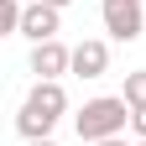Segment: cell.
Masks as SVG:
<instances>
[{"label":"cell","mask_w":146,"mask_h":146,"mask_svg":"<svg viewBox=\"0 0 146 146\" xmlns=\"http://www.w3.org/2000/svg\"><path fill=\"white\" fill-rule=\"evenodd\" d=\"M125 104H131V110H141V104H146V68L125 73Z\"/></svg>","instance_id":"7"},{"label":"cell","mask_w":146,"mask_h":146,"mask_svg":"<svg viewBox=\"0 0 146 146\" xmlns=\"http://www.w3.org/2000/svg\"><path fill=\"white\" fill-rule=\"evenodd\" d=\"M94 146H125V136H110V141H94Z\"/></svg>","instance_id":"10"},{"label":"cell","mask_w":146,"mask_h":146,"mask_svg":"<svg viewBox=\"0 0 146 146\" xmlns=\"http://www.w3.org/2000/svg\"><path fill=\"white\" fill-rule=\"evenodd\" d=\"M26 146H58V141H26Z\"/></svg>","instance_id":"12"},{"label":"cell","mask_w":146,"mask_h":146,"mask_svg":"<svg viewBox=\"0 0 146 146\" xmlns=\"http://www.w3.org/2000/svg\"><path fill=\"white\" fill-rule=\"evenodd\" d=\"M125 125H131V104H125V94H99L89 99L78 115H73V131H78V141H110V136H125Z\"/></svg>","instance_id":"2"},{"label":"cell","mask_w":146,"mask_h":146,"mask_svg":"<svg viewBox=\"0 0 146 146\" xmlns=\"http://www.w3.org/2000/svg\"><path fill=\"white\" fill-rule=\"evenodd\" d=\"M31 73H36V78L73 73V47H63L58 36H52V42H36V47H31Z\"/></svg>","instance_id":"5"},{"label":"cell","mask_w":146,"mask_h":146,"mask_svg":"<svg viewBox=\"0 0 146 146\" xmlns=\"http://www.w3.org/2000/svg\"><path fill=\"white\" fill-rule=\"evenodd\" d=\"M63 110H68L63 84H58V78H36V89L26 94L21 115H16V131H21L26 141H47V136H52V125L63 120Z\"/></svg>","instance_id":"1"},{"label":"cell","mask_w":146,"mask_h":146,"mask_svg":"<svg viewBox=\"0 0 146 146\" xmlns=\"http://www.w3.org/2000/svg\"><path fill=\"white\" fill-rule=\"evenodd\" d=\"M21 16H26L21 0H0V31H21Z\"/></svg>","instance_id":"8"},{"label":"cell","mask_w":146,"mask_h":146,"mask_svg":"<svg viewBox=\"0 0 146 146\" xmlns=\"http://www.w3.org/2000/svg\"><path fill=\"white\" fill-rule=\"evenodd\" d=\"M131 131L146 141V104H141V110H131Z\"/></svg>","instance_id":"9"},{"label":"cell","mask_w":146,"mask_h":146,"mask_svg":"<svg viewBox=\"0 0 146 146\" xmlns=\"http://www.w3.org/2000/svg\"><path fill=\"white\" fill-rule=\"evenodd\" d=\"M141 146H146V141H141Z\"/></svg>","instance_id":"13"},{"label":"cell","mask_w":146,"mask_h":146,"mask_svg":"<svg viewBox=\"0 0 146 146\" xmlns=\"http://www.w3.org/2000/svg\"><path fill=\"white\" fill-rule=\"evenodd\" d=\"M99 16H104V31L115 36V42H136L146 31V5L141 0H104Z\"/></svg>","instance_id":"3"},{"label":"cell","mask_w":146,"mask_h":146,"mask_svg":"<svg viewBox=\"0 0 146 146\" xmlns=\"http://www.w3.org/2000/svg\"><path fill=\"white\" fill-rule=\"evenodd\" d=\"M104 68H110V47L104 42L89 36V42L73 47V73H78V78H104Z\"/></svg>","instance_id":"6"},{"label":"cell","mask_w":146,"mask_h":146,"mask_svg":"<svg viewBox=\"0 0 146 146\" xmlns=\"http://www.w3.org/2000/svg\"><path fill=\"white\" fill-rule=\"evenodd\" d=\"M58 31H63V11H58V5H47V0L26 5V16H21V36H31V47H36V42H52Z\"/></svg>","instance_id":"4"},{"label":"cell","mask_w":146,"mask_h":146,"mask_svg":"<svg viewBox=\"0 0 146 146\" xmlns=\"http://www.w3.org/2000/svg\"><path fill=\"white\" fill-rule=\"evenodd\" d=\"M47 5H58V11H63V5H73V0H47Z\"/></svg>","instance_id":"11"}]
</instances>
